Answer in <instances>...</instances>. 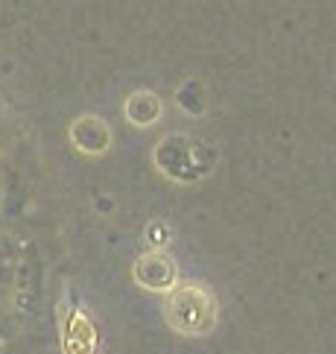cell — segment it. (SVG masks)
Returning <instances> with one entry per match:
<instances>
[{
  "mask_svg": "<svg viewBox=\"0 0 336 354\" xmlns=\"http://www.w3.org/2000/svg\"><path fill=\"white\" fill-rule=\"evenodd\" d=\"M167 316L170 322L179 328V331H188V334H199L205 331L214 319V301L205 290L199 287H181L170 296L167 301Z\"/></svg>",
  "mask_w": 336,
  "mask_h": 354,
  "instance_id": "1",
  "label": "cell"
}]
</instances>
